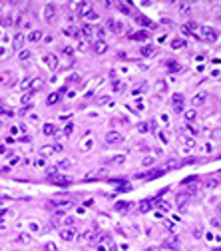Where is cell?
<instances>
[{"label": "cell", "instance_id": "obj_1", "mask_svg": "<svg viewBox=\"0 0 221 251\" xmlns=\"http://www.w3.org/2000/svg\"><path fill=\"white\" fill-rule=\"evenodd\" d=\"M106 142L110 144V146H120V144L124 142V136H122L120 132H108L106 134Z\"/></svg>", "mask_w": 221, "mask_h": 251}, {"label": "cell", "instance_id": "obj_2", "mask_svg": "<svg viewBox=\"0 0 221 251\" xmlns=\"http://www.w3.org/2000/svg\"><path fill=\"white\" fill-rule=\"evenodd\" d=\"M64 147L60 146V144H56V146H44V147H40V156L42 157H48V156H52L54 152H62Z\"/></svg>", "mask_w": 221, "mask_h": 251}, {"label": "cell", "instance_id": "obj_3", "mask_svg": "<svg viewBox=\"0 0 221 251\" xmlns=\"http://www.w3.org/2000/svg\"><path fill=\"white\" fill-rule=\"evenodd\" d=\"M171 108H173V112H175V114H181V112H183V96L181 94H175V96H173Z\"/></svg>", "mask_w": 221, "mask_h": 251}, {"label": "cell", "instance_id": "obj_4", "mask_svg": "<svg viewBox=\"0 0 221 251\" xmlns=\"http://www.w3.org/2000/svg\"><path fill=\"white\" fill-rule=\"evenodd\" d=\"M201 36L207 40V42H215V40H217V32L211 28V26H203V28H201Z\"/></svg>", "mask_w": 221, "mask_h": 251}, {"label": "cell", "instance_id": "obj_5", "mask_svg": "<svg viewBox=\"0 0 221 251\" xmlns=\"http://www.w3.org/2000/svg\"><path fill=\"white\" fill-rule=\"evenodd\" d=\"M48 180L52 181V183H56V185H70V177H66V175H60V173L50 175Z\"/></svg>", "mask_w": 221, "mask_h": 251}, {"label": "cell", "instance_id": "obj_6", "mask_svg": "<svg viewBox=\"0 0 221 251\" xmlns=\"http://www.w3.org/2000/svg\"><path fill=\"white\" fill-rule=\"evenodd\" d=\"M189 199H191V195H187V193H177V195H175V205H177L179 209H185V205H187Z\"/></svg>", "mask_w": 221, "mask_h": 251}, {"label": "cell", "instance_id": "obj_7", "mask_svg": "<svg viewBox=\"0 0 221 251\" xmlns=\"http://www.w3.org/2000/svg\"><path fill=\"white\" fill-rule=\"evenodd\" d=\"M44 20H46V22H54V20H56V8H54L52 4H48L44 8Z\"/></svg>", "mask_w": 221, "mask_h": 251}, {"label": "cell", "instance_id": "obj_8", "mask_svg": "<svg viewBox=\"0 0 221 251\" xmlns=\"http://www.w3.org/2000/svg\"><path fill=\"white\" fill-rule=\"evenodd\" d=\"M108 28H110L112 32H115V34H124L125 32L124 24H122V22H115V20H108Z\"/></svg>", "mask_w": 221, "mask_h": 251}, {"label": "cell", "instance_id": "obj_9", "mask_svg": "<svg viewBox=\"0 0 221 251\" xmlns=\"http://www.w3.org/2000/svg\"><path fill=\"white\" fill-rule=\"evenodd\" d=\"M60 237H62L64 241H72L74 237H76V229L74 227H64L62 231H60Z\"/></svg>", "mask_w": 221, "mask_h": 251}, {"label": "cell", "instance_id": "obj_10", "mask_svg": "<svg viewBox=\"0 0 221 251\" xmlns=\"http://www.w3.org/2000/svg\"><path fill=\"white\" fill-rule=\"evenodd\" d=\"M92 48H94V52H96V54H104V52H108V42H106V40H96Z\"/></svg>", "mask_w": 221, "mask_h": 251}, {"label": "cell", "instance_id": "obj_11", "mask_svg": "<svg viewBox=\"0 0 221 251\" xmlns=\"http://www.w3.org/2000/svg\"><path fill=\"white\" fill-rule=\"evenodd\" d=\"M205 100H207V94H205V92H199V94L193 96L191 106H195V108H197V106H203V104H205Z\"/></svg>", "mask_w": 221, "mask_h": 251}, {"label": "cell", "instance_id": "obj_12", "mask_svg": "<svg viewBox=\"0 0 221 251\" xmlns=\"http://www.w3.org/2000/svg\"><path fill=\"white\" fill-rule=\"evenodd\" d=\"M46 64L50 70H58V56L56 54H46Z\"/></svg>", "mask_w": 221, "mask_h": 251}, {"label": "cell", "instance_id": "obj_13", "mask_svg": "<svg viewBox=\"0 0 221 251\" xmlns=\"http://www.w3.org/2000/svg\"><path fill=\"white\" fill-rule=\"evenodd\" d=\"M197 28H199V24H197V22H193V20H189V22H185V24H183V34H191V32H195V30Z\"/></svg>", "mask_w": 221, "mask_h": 251}, {"label": "cell", "instance_id": "obj_14", "mask_svg": "<svg viewBox=\"0 0 221 251\" xmlns=\"http://www.w3.org/2000/svg\"><path fill=\"white\" fill-rule=\"evenodd\" d=\"M12 46H14V50H22V46H24V34L18 32L14 36V42H12Z\"/></svg>", "mask_w": 221, "mask_h": 251}, {"label": "cell", "instance_id": "obj_15", "mask_svg": "<svg viewBox=\"0 0 221 251\" xmlns=\"http://www.w3.org/2000/svg\"><path fill=\"white\" fill-rule=\"evenodd\" d=\"M80 30H82V36H84V38H94V34H96V30L92 28L90 24H82V28H80Z\"/></svg>", "mask_w": 221, "mask_h": 251}, {"label": "cell", "instance_id": "obj_16", "mask_svg": "<svg viewBox=\"0 0 221 251\" xmlns=\"http://www.w3.org/2000/svg\"><path fill=\"white\" fill-rule=\"evenodd\" d=\"M139 54H141V56H144V58H149V56H154V54H155V46H151V44H145V46L141 48V50H139Z\"/></svg>", "mask_w": 221, "mask_h": 251}, {"label": "cell", "instance_id": "obj_17", "mask_svg": "<svg viewBox=\"0 0 221 251\" xmlns=\"http://www.w3.org/2000/svg\"><path fill=\"white\" fill-rule=\"evenodd\" d=\"M177 10L181 16H191V8H189L185 2H177Z\"/></svg>", "mask_w": 221, "mask_h": 251}, {"label": "cell", "instance_id": "obj_18", "mask_svg": "<svg viewBox=\"0 0 221 251\" xmlns=\"http://www.w3.org/2000/svg\"><path fill=\"white\" fill-rule=\"evenodd\" d=\"M42 86H44V80H42V78H32V86H30V90L36 94V92H38Z\"/></svg>", "mask_w": 221, "mask_h": 251}, {"label": "cell", "instance_id": "obj_19", "mask_svg": "<svg viewBox=\"0 0 221 251\" xmlns=\"http://www.w3.org/2000/svg\"><path fill=\"white\" fill-rule=\"evenodd\" d=\"M217 185H219V177H215V175H211V177L205 180V187H209V190H213V187H217Z\"/></svg>", "mask_w": 221, "mask_h": 251}, {"label": "cell", "instance_id": "obj_20", "mask_svg": "<svg viewBox=\"0 0 221 251\" xmlns=\"http://www.w3.org/2000/svg\"><path fill=\"white\" fill-rule=\"evenodd\" d=\"M32 100H34V92L28 90L24 96H22V104H24V106H30V104H32Z\"/></svg>", "mask_w": 221, "mask_h": 251}, {"label": "cell", "instance_id": "obj_21", "mask_svg": "<svg viewBox=\"0 0 221 251\" xmlns=\"http://www.w3.org/2000/svg\"><path fill=\"white\" fill-rule=\"evenodd\" d=\"M164 247H171V249H177L179 243H177V239H175V237H169V239H165V241H164Z\"/></svg>", "mask_w": 221, "mask_h": 251}, {"label": "cell", "instance_id": "obj_22", "mask_svg": "<svg viewBox=\"0 0 221 251\" xmlns=\"http://www.w3.org/2000/svg\"><path fill=\"white\" fill-rule=\"evenodd\" d=\"M115 8H118V10H122V12H124V14H130V12H132V8H130V4H124V2H115Z\"/></svg>", "mask_w": 221, "mask_h": 251}, {"label": "cell", "instance_id": "obj_23", "mask_svg": "<svg viewBox=\"0 0 221 251\" xmlns=\"http://www.w3.org/2000/svg\"><path fill=\"white\" fill-rule=\"evenodd\" d=\"M58 100H60V94H58V92H52L46 102H48V106H54V104H58Z\"/></svg>", "mask_w": 221, "mask_h": 251}, {"label": "cell", "instance_id": "obj_24", "mask_svg": "<svg viewBox=\"0 0 221 251\" xmlns=\"http://www.w3.org/2000/svg\"><path fill=\"white\" fill-rule=\"evenodd\" d=\"M28 40H30V42H38V40H42V32H40V30H34V32H30Z\"/></svg>", "mask_w": 221, "mask_h": 251}, {"label": "cell", "instance_id": "obj_25", "mask_svg": "<svg viewBox=\"0 0 221 251\" xmlns=\"http://www.w3.org/2000/svg\"><path fill=\"white\" fill-rule=\"evenodd\" d=\"M185 46V40L183 38H173L171 40V48H175V50H179V48Z\"/></svg>", "mask_w": 221, "mask_h": 251}, {"label": "cell", "instance_id": "obj_26", "mask_svg": "<svg viewBox=\"0 0 221 251\" xmlns=\"http://www.w3.org/2000/svg\"><path fill=\"white\" fill-rule=\"evenodd\" d=\"M110 161L114 163V166H120V163H124V161H125V156H124V154H118V156H114Z\"/></svg>", "mask_w": 221, "mask_h": 251}, {"label": "cell", "instance_id": "obj_27", "mask_svg": "<svg viewBox=\"0 0 221 251\" xmlns=\"http://www.w3.org/2000/svg\"><path fill=\"white\" fill-rule=\"evenodd\" d=\"M42 132L46 134V136H54V134H56V128H54L52 124H46V126L42 128Z\"/></svg>", "mask_w": 221, "mask_h": 251}, {"label": "cell", "instance_id": "obj_28", "mask_svg": "<svg viewBox=\"0 0 221 251\" xmlns=\"http://www.w3.org/2000/svg\"><path fill=\"white\" fill-rule=\"evenodd\" d=\"M84 18H86V20H90V22H92V20H98L100 16H98V12H96V10H90V12H88V14L84 16Z\"/></svg>", "mask_w": 221, "mask_h": 251}, {"label": "cell", "instance_id": "obj_29", "mask_svg": "<svg viewBox=\"0 0 221 251\" xmlns=\"http://www.w3.org/2000/svg\"><path fill=\"white\" fill-rule=\"evenodd\" d=\"M195 118H197V112H195V110H189V112H185V120H187V122H193Z\"/></svg>", "mask_w": 221, "mask_h": 251}, {"label": "cell", "instance_id": "obj_30", "mask_svg": "<svg viewBox=\"0 0 221 251\" xmlns=\"http://www.w3.org/2000/svg\"><path fill=\"white\" fill-rule=\"evenodd\" d=\"M130 207H132L130 201H128V203H122V201H120V203H115V209H118V211H125V209H130Z\"/></svg>", "mask_w": 221, "mask_h": 251}, {"label": "cell", "instance_id": "obj_31", "mask_svg": "<svg viewBox=\"0 0 221 251\" xmlns=\"http://www.w3.org/2000/svg\"><path fill=\"white\" fill-rule=\"evenodd\" d=\"M98 106H104V104H110V96H100V98L96 100Z\"/></svg>", "mask_w": 221, "mask_h": 251}, {"label": "cell", "instance_id": "obj_32", "mask_svg": "<svg viewBox=\"0 0 221 251\" xmlns=\"http://www.w3.org/2000/svg\"><path fill=\"white\" fill-rule=\"evenodd\" d=\"M167 68L171 72H179V70H181V66H179L177 62H167Z\"/></svg>", "mask_w": 221, "mask_h": 251}, {"label": "cell", "instance_id": "obj_33", "mask_svg": "<svg viewBox=\"0 0 221 251\" xmlns=\"http://www.w3.org/2000/svg\"><path fill=\"white\" fill-rule=\"evenodd\" d=\"M96 38L98 40H104V38H106V28H96Z\"/></svg>", "mask_w": 221, "mask_h": 251}, {"label": "cell", "instance_id": "obj_34", "mask_svg": "<svg viewBox=\"0 0 221 251\" xmlns=\"http://www.w3.org/2000/svg\"><path fill=\"white\" fill-rule=\"evenodd\" d=\"M66 34L68 36H80V30L74 28V26H70V28H66Z\"/></svg>", "mask_w": 221, "mask_h": 251}, {"label": "cell", "instance_id": "obj_35", "mask_svg": "<svg viewBox=\"0 0 221 251\" xmlns=\"http://www.w3.org/2000/svg\"><path fill=\"white\" fill-rule=\"evenodd\" d=\"M132 38L134 40H148V32H138V34H134Z\"/></svg>", "mask_w": 221, "mask_h": 251}, {"label": "cell", "instance_id": "obj_36", "mask_svg": "<svg viewBox=\"0 0 221 251\" xmlns=\"http://www.w3.org/2000/svg\"><path fill=\"white\" fill-rule=\"evenodd\" d=\"M149 207H151V201H141L139 203V211H148Z\"/></svg>", "mask_w": 221, "mask_h": 251}, {"label": "cell", "instance_id": "obj_37", "mask_svg": "<svg viewBox=\"0 0 221 251\" xmlns=\"http://www.w3.org/2000/svg\"><path fill=\"white\" fill-rule=\"evenodd\" d=\"M28 58H30V52H28V50H22V52L18 54V60H22V62L28 60Z\"/></svg>", "mask_w": 221, "mask_h": 251}, {"label": "cell", "instance_id": "obj_38", "mask_svg": "<svg viewBox=\"0 0 221 251\" xmlns=\"http://www.w3.org/2000/svg\"><path fill=\"white\" fill-rule=\"evenodd\" d=\"M62 54H66V56L72 58V56H74V50H72L70 46H64V48H62Z\"/></svg>", "mask_w": 221, "mask_h": 251}, {"label": "cell", "instance_id": "obj_39", "mask_svg": "<svg viewBox=\"0 0 221 251\" xmlns=\"http://www.w3.org/2000/svg\"><path fill=\"white\" fill-rule=\"evenodd\" d=\"M20 86H22L24 90H30V86H32V78H26V80L22 82V84H20Z\"/></svg>", "mask_w": 221, "mask_h": 251}, {"label": "cell", "instance_id": "obj_40", "mask_svg": "<svg viewBox=\"0 0 221 251\" xmlns=\"http://www.w3.org/2000/svg\"><path fill=\"white\" fill-rule=\"evenodd\" d=\"M18 241H20V243H28V241H30V235H26V233H20V235H18Z\"/></svg>", "mask_w": 221, "mask_h": 251}, {"label": "cell", "instance_id": "obj_41", "mask_svg": "<svg viewBox=\"0 0 221 251\" xmlns=\"http://www.w3.org/2000/svg\"><path fill=\"white\" fill-rule=\"evenodd\" d=\"M66 167H70V161H68V160H64V161L58 163V170H66Z\"/></svg>", "mask_w": 221, "mask_h": 251}, {"label": "cell", "instance_id": "obj_42", "mask_svg": "<svg viewBox=\"0 0 221 251\" xmlns=\"http://www.w3.org/2000/svg\"><path fill=\"white\" fill-rule=\"evenodd\" d=\"M64 223H66L68 227H74V223H76V219H74V217H66V219H64Z\"/></svg>", "mask_w": 221, "mask_h": 251}, {"label": "cell", "instance_id": "obj_43", "mask_svg": "<svg viewBox=\"0 0 221 251\" xmlns=\"http://www.w3.org/2000/svg\"><path fill=\"white\" fill-rule=\"evenodd\" d=\"M155 205H159L164 211H167V209H169V203H165V201H155Z\"/></svg>", "mask_w": 221, "mask_h": 251}, {"label": "cell", "instance_id": "obj_44", "mask_svg": "<svg viewBox=\"0 0 221 251\" xmlns=\"http://www.w3.org/2000/svg\"><path fill=\"white\" fill-rule=\"evenodd\" d=\"M72 130H74V126H72V124H68L66 128H64V136H70V134H72Z\"/></svg>", "mask_w": 221, "mask_h": 251}, {"label": "cell", "instance_id": "obj_45", "mask_svg": "<svg viewBox=\"0 0 221 251\" xmlns=\"http://www.w3.org/2000/svg\"><path fill=\"white\" fill-rule=\"evenodd\" d=\"M193 235H195V237H201V227H199V225H195V227H193Z\"/></svg>", "mask_w": 221, "mask_h": 251}, {"label": "cell", "instance_id": "obj_46", "mask_svg": "<svg viewBox=\"0 0 221 251\" xmlns=\"http://www.w3.org/2000/svg\"><path fill=\"white\" fill-rule=\"evenodd\" d=\"M138 20H139L141 24H145V26H151V22H149L148 18H144V16H138Z\"/></svg>", "mask_w": 221, "mask_h": 251}, {"label": "cell", "instance_id": "obj_47", "mask_svg": "<svg viewBox=\"0 0 221 251\" xmlns=\"http://www.w3.org/2000/svg\"><path fill=\"white\" fill-rule=\"evenodd\" d=\"M28 110H30V106H24V108H20L18 116H26V114H28Z\"/></svg>", "mask_w": 221, "mask_h": 251}, {"label": "cell", "instance_id": "obj_48", "mask_svg": "<svg viewBox=\"0 0 221 251\" xmlns=\"http://www.w3.org/2000/svg\"><path fill=\"white\" fill-rule=\"evenodd\" d=\"M211 223L215 225V227H221V219H219V217H213V219H211Z\"/></svg>", "mask_w": 221, "mask_h": 251}, {"label": "cell", "instance_id": "obj_49", "mask_svg": "<svg viewBox=\"0 0 221 251\" xmlns=\"http://www.w3.org/2000/svg\"><path fill=\"white\" fill-rule=\"evenodd\" d=\"M44 249H46V251H58V249H56V245H54V243H48V245L44 247Z\"/></svg>", "mask_w": 221, "mask_h": 251}, {"label": "cell", "instance_id": "obj_50", "mask_svg": "<svg viewBox=\"0 0 221 251\" xmlns=\"http://www.w3.org/2000/svg\"><path fill=\"white\" fill-rule=\"evenodd\" d=\"M0 112L4 116H12V110H8V108H0Z\"/></svg>", "mask_w": 221, "mask_h": 251}, {"label": "cell", "instance_id": "obj_51", "mask_svg": "<svg viewBox=\"0 0 221 251\" xmlns=\"http://www.w3.org/2000/svg\"><path fill=\"white\" fill-rule=\"evenodd\" d=\"M154 163V157H145L144 160V166H151Z\"/></svg>", "mask_w": 221, "mask_h": 251}, {"label": "cell", "instance_id": "obj_52", "mask_svg": "<svg viewBox=\"0 0 221 251\" xmlns=\"http://www.w3.org/2000/svg\"><path fill=\"white\" fill-rule=\"evenodd\" d=\"M139 132H148V124H139Z\"/></svg>", "mask_w": 221, "mask_h": 251}, {"label": "cell", "instance_id": "obj_53", "mask_svg": "<svg viewBox=\"0 0 221 251\" xmlns=\"http://www.w3.org/2000/svg\"><path fill=\"white\" fill-rule=\"evenodd\" d=\"M110 251H118V247H115L114 243H110Z\"/></svg>", "mask_w": 221, "mask_h": 251}, {"label": "cell", "instance_id": "obj_54", "mask_svg": "<svg viewBox=\"0 0 221 251\" xmlns=\"http://www.w3.org/2000/svg\"><path fill=\"white\" fill-rule=\"evenodd\" d=\"M0 154H4V146H0Z\"/></svg>", "mask_w": 221, "mask_h": 251}, {"label": "cell", "instance_id": "obj_55", "mask_svg": "<svg viewBox=\"0 0 221 251\" xmlns=\"http://www.w3.org/2000/svg\"><path fill=\"white\" fill-rule=\"evenodd\" d=\"M145 251H155V249H154V247H149V249H145Z\"/></svg>", "mask_w": 221, "mask_h": 251}, {"label": "cell", "instance_id": "obj_56", "mask_svg": "<svg viewBox=\"0 0 221 251\" xmlns=\"http://www.w3.org/2000/svg\"><path fill=\"white\" fill-rule=\"evenodd\" d=\"M0 215H4V209H0Z\"/></svg>", "mask_w": 221, "mask_h": 251}, {"label": "cell", "instance_id": "obj_57", "mask_svg": "<svg viewBox=\"0 0 221 251\" xmlns=\"http://www.w3.org/2000/svg\"><path fill=\"white\" fill-rule=\"evenodd\" d=\"M219 219H221V209H219Z\"/></svg>", "mask_w": 221, "mask_h": 251}]
</instances>
